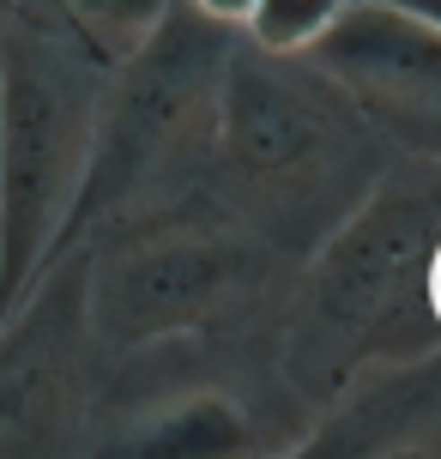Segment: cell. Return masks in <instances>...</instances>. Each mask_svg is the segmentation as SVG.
Masks as SVG:
<instances>
[{"label": "cell", "mask_w": 441, "mask_h": 459, "mask_svg": "<svg viewBox=\"0 0 441 459\" xmlns=\"http://www.w3.org/2000/svg\"><path fill=\"white\" fill-rule=\"evenodd\" d=\"M375 176L369 194L321 236L284 344L302 399H339L363 368L423 357L441 339L429 266L441 248V163Z\"/></svg>", "instance_id": "obj_1"}, {"label": "cell", "mask_w": 441, "mask_h": 459, "mask_svg": "<svg viewBox=\"0 0 441 459\" xmlns=\"http://www.w3.org/2000/svg\"><path fill=\"white\" fill-rule=\"evenodd\" d=\"M212 158L255 218L326 236L381 176V134L302 55L236 48L218 79Z\"/></svg>", "instance_id": "obj_2"}, {"label": "cell", "mask_w": 441, "mask_h": 459, "mask_svg": "<svg viewBox=\"0 0 441 459\" xmlns=\"http://www.w3.org/2000/svg\"><path fill=\"white\" fill-rule=\"evenodd\" d=\"M103 79L109 61H97L48 0L0 24V326L48 273Z\"/></svg>", "instance_id": "obj_3"}, {"label": "cell", "mask_w": 441, "mask_h": 459, "mask_svg": "<svg viewBox=\"0 0 441 459\" xmlns=\"http://www.w3.org/2000/svg\"><path fill=\"white\" fill-rule=\"evenodd\" d=\"M224 61H230V24L200 19L194 6L176 0L158 30L109 67L85 169L61 218V236L48 248V266L91 248L151 187H163V176H182L200 152H212V109H218Z\"/></svg>", "instance_id": "obj_4"}, {"label": "cell", "mask_w": 441, "mask_h": 459, "mask_svg": "<svg viewBox=\"0 0 441 459\" xmlns=\"http://www.w3.org/2000/svg\"><path fill=\"white\" fill-rule=\"evenodd\" d=\"M266 266V248L242 230L151 224L109 236L85 260V321L109 344H151L224 315Z\"/></svg>", "instance_id": "obj_5"}, {"label": "cell", "mask_w": 441, "mask_h": 459, "mask_svg": "<svg viewBox=\"0 0 441 459\" xmlns=\"http://www.w3.org/2000/svg\"><path fill=\"white\" fill-rule=\"evenodd\" d=\"M387 145L441 163V30L387 0H345V13L302 55Z\"/></svg>", "instance_id": "obj_6"}, {"label": "cell", "mask_w": 441, "mask_h": 459, "mask_svg": "<svg viewBox=\"0 0 441 459\" xmlns=\"http://www.w3.org/2000/svg\"><path fill=\"white\" fill-rule=\"evenodd\" d=\"M255 436L236 405L224 399H187L176 411H158L145 429L121 441V454H163V459H212V454H248Z\"/></svg>", "instance_id": "obj_7"}, {"label": "cell", "mask_w": 441, "mask_h": 459, "mask_svg": "<svg viewBox=\"0 0 441 459\" xmlns=\"http://www.w3.org/2000/svg\"><path fill=\"white\" fill-rule=\"evenodd\" d=\"M48 6L73 24V37L91 48L97 61L116 67L121 55H134V48L158 30L163 13H169L176 0H48Z\"/></svg>", "instance_id": "obj_8"}, {"label": "cell", "mask_w": 441, "mask_h": 459, "mask_svg": "<svg viewBox=\"0 0 441 459\" xmlns=\"http://www.w3.org/2000/svg\"><path fill=\"white\" fill-rule=\"evenodd\" d=\"M339 13H345V0H255V13L242 19V30L266 55H308Z\"/></svg>", "instance_id": "obj_9"}, {"label": "cell", "mask_w": 441, "mask_h": 459, "mask_svg": "<svg viewBox=\"0 0 441 459\" xmlns=\"http://www.w3.org/2000/svg\"><path fill=\"white\" fill-rule=\"evenodd\" d=\"M187 6H194V13H200V19H218V24H242L248 19V13H255V0H187Z\"/></svg>", "instance_id": "obj_10"}, {"label": "cell", "mask_w": 441, "mask_h": 459, "mask_svg": "<svg viewBox=\"0 0 441 459\" xmlns=\"http://www.w3.org/2000/svg\"><path fill=\"white\" fill-rule=\"evenodd\" d=\"M387 6H399V13H411V19H423V24L441 30V0H387Z\"/></svg>", "instance_id": "obj_11"}, {"label": "cell", "mask_w": 441, "mask_h": 459, "mask_svg": "<svg viewBox=\"0 0 441 459\" xmlns=\"http://www.w3.org/2000/svg\"><path fill=\"white\" fill-rule=\"evenodd\" d=\"M429 297H436V315H441V248H436V266H429Z\"/></svg>", "instance_id": "obj_12"}, {"label": "cell", "mask_w": 441, "mask_h": 459, "mask_svg": "<svg viewBox=\"0 0 441 459\" xmlns=\"http://www.w3.org/2000/svg\"><path fill=\"white\" fill-rule=\"evenodd\" d=\"M24 6H30V0H0V24H6V19H19Z\"/></svg>", "instance_id": "obj_13"}]
</instances>
